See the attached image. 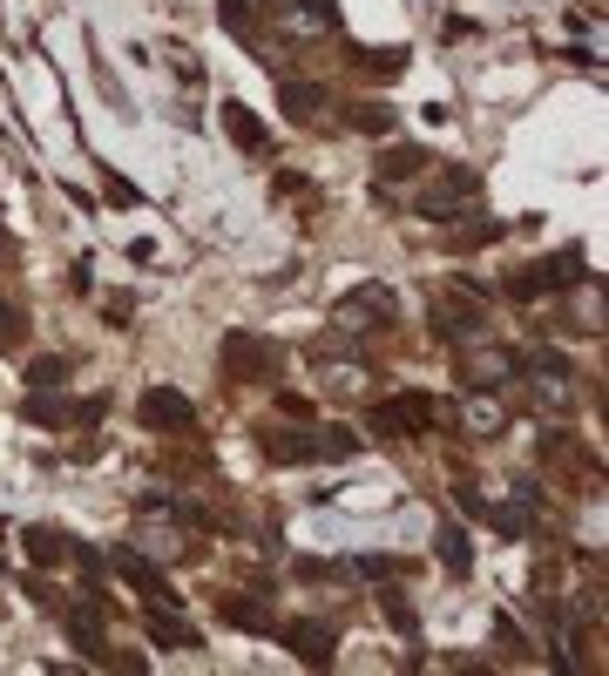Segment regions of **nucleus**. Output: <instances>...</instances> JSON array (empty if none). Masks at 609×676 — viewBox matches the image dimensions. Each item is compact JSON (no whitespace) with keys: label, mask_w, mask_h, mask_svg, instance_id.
Here are the masks:
<instances>
[{"label":"nucleus","mask_w":609,"mask_h":676,"mask_svg":"<svg viewBox=\"0 0 609 676\" xmlns=\"http://www.w3.org/2000/svg\"><path fill=\"white\" fill-rule=\"evenodd\" d=\"M582 285V251H556V257H535L528 271L508 277V298L528 305V298H548V292H576Z\"/></svg>","instance_id":"1"},{"label":"nucleus","mask_w":609,"mask_h":676,"mask_svg":"<svg viewBox=\"0 0 609 676\" xmlns=\"http://www.w3.org/2000/svg\"><path fill=\"white\" fill-rule=\"evenodd\" d=\"M279 366H285V346H279V338H258V331H231V338H224V372H231V379L271 385V379H279Z\"/></svg>","instance_id":"2"},{"label":"nucleus","mask_w":609,"mask_h":676,"mask_svg":"<svg viewBox=\"0 0 609 676\" xmlns=\"http://www.w3.org/2000/svg\"><path fill=\"white\" fill-rule=\"evenodd\" d=\"M433 420H440V406L427 392H400V400L372 406V433H393V440H420V433H433Z\"/></svg>","instance_id":"3"},{"label":"nucleus","mask_w":609,"mask_h":676,"mask_svg":"<svg viewBox=\"0 0 609 676\" xmlns=\"http://www.w3.org/2000/svg\"><path fill=\"white\" fill-rule=\"evenodd\" d=\"M474 190H481L474 169H454V162H448V177L427 183V190L413 197V210H420L427 223H454V216H461V203H474Z\"/></svg>","instance_id":"4"},{"label":"nucleus","mask_w":609,"mask_h":676,"mask_svg":"<svg viewBox=\"0 0 609 676\" xmlns=\"http://www.w3.org/2000/svg\"><path fill=\"white\" fill-rule=\"evenodd\" d=\"M393 318H400V298L386 285H353L339 298V331H386Z\"/></svg>","instance_id":"5"},{"label":"nucleus","mask_w":609,"mask_h":676,"mask_svg":"<svg viewBox=\"0 0 609 676\" xmlns=\"http://www.w3.org/2000/svg\"><path fill=\"white\" fill-rule=\"evenodd\" d=\"M136 420H143L149 433H190V426H197V406L183 400L177 385H149L143 400H136Z\"/></svg>","instance_id":"6"},{"label":"nucleus","mask_w":609,"mask_h":676,"mask_svg":"<svg viewBox=\"0 0 609 676\" xmlns=\"http://www.w3.org/2000/svg\"><path fill=\"white\" fill-rule=\"evenodd\" d=\"M461 379L474 385V392H494V385H508V379H522V366H515V352L508 346H461Z\"/></svg>","instance_id":"7"},{"label":"nucleus","mask_w":609,"mask_h":676,"mask_svg":"<svg viewBox=\"0 0 609 676\" xmlns=\"http://www.w3.org/2000/svg\"><path fill=\"white\" fill-rule=\"evenodd\" d=\"M279 643L298 656V663H312V669H325L332 663V623H312V615H298V623H279Z\"/></svg>","instance_id":"8"},{"label":"nucleus","mask_w":609,"mask_h":676,"mask_svg":"<svg viewBox=\"0 0 609 676\" xmlns=\"http://www.w3.org/2000/svg\"><path fill=\"white\" fill-rule=\"evenodd\" d=\"M62 630H69V643L88 656V663H108V643H102V602H75V609H62Z\"/></svg>","instance_id":"9"},{"label":"nucleus","mask_w":609,"mask_h":676,"mask_svg":"<svg viewBox=\"0 0 609 676\" xmlns=\"http://www.w3.org/2000/svg\"><path fill=\"white\" fill-rule=\"evenodd\" d=\"M258 446L279 467H305V461H318V446H312V426H258Z\"/></svg>","instance_id":"10"},{"label":"nucleus","mask_w":609,"mask_h":676,"mask_svg":"<svg viewBox=\"0 0 609 676\" xmlns=\"http://www.w3.org/2000/svg\"><path fill=\"white\" fill-rule=\"evenodd\" d=\"M427 325H433V338H448V346H474L481 338V311L474 305H448V298L427 305Z\"/></svg>","instance_id":"11"},{"label":"nucleus","mask_w":609,"mask_h":676,"mask_svg":"<svg viewBox=\"0 0 609 676\" xmlns=\"http://www.w3.org/2000/svg\"><path fill=\"white\" fill-rule=\"evenodd\" d=\"M116 575H123V582H136V589H143L149 602H162V609H177V595H170V582H162V569H156L149 554H136L129 541L116 548Z\"/></svg>","instance_id":"12"},{"label":"nucleus","mask_w":609,"mask_h":676,"mask_svg":"<svg viewBox=\"0 0 609 676\" xmlns=\"http://www.w3.org/2000/svg\"><path fill=\"white\" fill-rule=\"evenodd\" d=\"M143 630H149V643H162V649H203V636L183 623V615H170L162 602H149V615H143Z\"/></svg>","instance_id":"13"},{"label":"nucleus","mask_w":609,"mask_h":676,"mask_svg":"<svg viewBox=\"0 0 609 676\" xmlns=\"http://www.w3.org/2000/svg\"><path fill=\"white\" fill-rule=\"evenodd\" d=\"M427 149L420 142H393V149H379V183H413V177H427Z\"/></svg>","instance_id":"14"},{"label":"nucleus","mask_w":609,"mask_h":676,"mask_svg":"<svg viewBox=\"0 0 609 676\" xmlns=\"http://www.w3.org/2000/svg\"><path fill=\"white\" fill-rule=\"evenodd\" d=\"M433 561H440L448 575H468V569H474V541H468V528L440 521V528H433Z\"/></svg>","instance_id":"15"},{"label":"nucleus","mask_w":609,"mask_h":676,"mask_svg":"<svg viewBox=\"0 0 609 676\" xmlns=\"http://www.w3.org/2000/svg\"><path fill=\"white\" fill-rule=\"evenodd\" d=\"M279 102H285V116H292V123H312L332 95H325L318 82H292V75H285V82H279Z\"/></svg>","instance_id":"16"},{"label":"nucleus","mask_w":609,"mask_h":676,"mask_svg":"<svg viewBox=\"0 0 609 676\" xmlns=\"http://www.w3.org/2000/svg\"><path fill=\"white\" fill-rule=\"evenodd\" d=\"M224 136L238 142V149H271V136H264V123L251 116L244 102H224Z\"/></svg>","instance_id":"17"},{"label":"nucleus","mask_w":609,"mask_h":676,"mask_svg":"<svg viewBox=\"0 0 609 676\" xmlns=\"http://www.w3.org/2000/svg\"><path fill=\"white\" fill-rule=\"evenodd\" d=\"M346 62L386 82V75H407V47H346Z\"/></svg>","instance_id":"18"},{"label":"nucleus","mask_w":609,"mask_h":676,"mask_svg":"<svg viewBox=\"0 0 609 676\" xmlns=\"http://www.w3.org/2000/svg\"><path fill=\"white\" fill-rule=\"evenodd\" d=\"M224 623H231V630H258V636H264V630H279V623H271V609H264L258 595H224Z\"/></svg>","instance_id":"19"},{"label":"nucleus","mask_w":609,"mask_h":676,"mask_svg":"<svg viewBox=\"0 0 609 676\" xmlns=\"http://www.w3.org/2000/svg\"><path fill=\"white\" fill-rule=\"evenodd\" d=\"M502 237H508V216H481V223H461L448 244L454 251H487V244H502Z\"/></svg>","instance_id":"20"},{"label":"nucleus","mask_w":609,"mask_h":676,"mask_svg":"<svg viewBox=\"0 0 609 676\" xmlns=\"http://www.w3.org/2000/svg\"><path fill=\"white\" fill-rule=\"evenodd\" d=\"M21 548H28V561H41V569H54V561L69 554V535H54V528H21Z\"/></svg>","instance_id":"21"},{"label":"nucleus","mask_w":609,"mask_h":676,"mask_svg":"<svg viewBox=\"0 0 609 676\" xmlns=\"http://www.w3.org/2000/svg\"><path fill=\"white\" fill-rule=\"evenodd\" d=\"M312 446H318V461H353V454H359V433H346V426H312Z\"/></svg>","instance_id":"22"},{"label":"nucleus","mask_w":609,"mask_h":676,"mask_svg":"<svg viewBox=\"0 0 609 676\" xmlns=\"http://www.w3.org/2000/svg\"><path fill=\"white\" fill-rule=\"evenodd\" d=\"M379 609H386V623H393L400 636H420V615H413V602H407L400 589H386V595H379Z\"/></svg>","instance_id":"23"},{"label":"nucleus","mask_w":609,"mask_h":676,"mask_svg":"<svg viewBox=\"0 0 609 676\" xmlns=\"http://www.w3.org/2000/svg\"><path fill=\"white\" fill-rule=\"evenodd\" d=\"M21 338H28V311L0 298V352H21Z\"/></svg>","instance_id":"24"},{"label":"nucleus","mask_w":609,"mask_h":676,"mask_svg":"<svg viewBox=\"0 0 609 676\" xmlns=\"http://www.w3.org/2000/svg\"><path fill=\"white\" fill-rule=\"evenodd\" d=\"M62 379H69V359H62V352H41V359L28 366V385H34V392H48V385H62Z\"/></svg>","instance_id":"25"},{"label":"nucleus","mask_w":609,"mask_h":676,"mask_svg":"<svg viewBox=\"0 0 609 676\" xmlns=\"http://www.w3.org/2000/svg\"><path fill=\"white\" fill-rule=\"evenodd\" d=\"M285 14H298L305 28H339V8H332V0H285Z\"/></svg>","instance_id":"26"},{"label":"nucleus","mask_w":609,"mask_h":676,"mask_svg":"<svg viewBox=\"0 0 609 676\" xmlns=\"http://www.w3.org/2000/svg\"><path fill=\"white\" fill-rule=\"evenodd\" d=\"M494 643H502V656H508V663H522V656H528V636H522V623H508V615H494Z\"/></svg>","instance_id":"27"},{"label":"nucleus","mask_w":609,"mask_h":676,"mask_svg":"<svg viewBox=\"0 0 609 676\" xmlns=\"http://www.w3.org/2000/svg\"><path fill=\"white\" fill-rule=\"evenodd\" d=\"M21 413H28V420H34V426H62V420H75V413H69V406H62V400H48V392H34V400H28V406H21Z\"/></svg>","instance_id":"28"},{"label":"nucleus","mask_w":609,"mask_h":676,"mask_svg":"<svg viewBox=\"0 0 609 676\" xmlns=\"http://www.w3.org/2000/svg\"><path fill=\"white\" fill-rule=\"evenodd\" d=\"M576 331H589V338L602 331V292L596 285H582V298H576Z\"/></svg>","instance_id":"29"},{"label":"nucleus","mask_w":609,"mask_h":676,"mask_svg":"<svg viewBox=\"0 0 609 676\" xmlns=\"http://www.w3.org/2000/svg\"><path fill=\"white\" fill-rule=\"evenodd\" d=\"M468 426L481 440H494V433H502V406H494V400H468Z\"/></svg>","instance_id":"30"},{"label":"nucleus","mask_w":609,"mask_h":676,"mask_svg":"<svg viewBox=\"0 0 609 676\" xmlns=\"http://www.w3.org/2000/svg\"><path fill=\"white\" fill-rule=\"evenodd\" d=\"M400 116H393V108H379V102H366V108H353V129H366V136H386V129H393Z\"/></svg>","instance_id":"31"},{"label":"nucleus","mask_w":609,"mask_h":676,"mask_svg":"<svg viewBox=\"0 0 609 676\" xmlns=\"http://www.w3.org/2000/svg\"><path fill=\"white\" fill-rule=\"evenodd\" d=\"M217 21H224L231 34H251V21H258V8H251V0H217Z\"/></svg>","instance_id":"32"},{"label":"nucleus","mask_w":609,"mask_h":676,"mask_svg":"<svg viewBox=\"0 0 609 676\" xmlns=\"http://www.w3.org/2000/svg\"><path fill=\"white\" fill-rule=\"evenodd\" d=\"M353 575H359V582H386V575H400V561H393V554H359Z\"/></svg>","instance_id":"33"},{"label":"nucleus","mask_w":609,"mask_h":676,"mask_svg":"<svg viewBox=\"0 0 609 676\" xmlns=\"http://www.w3.org/2000/svg\"><path fill=\"white\" fill-rule=\"evenodd\" d=\"M487 521L502 528L508 541H522V535H528V507H487Z\"/></svg>","instance_id":"34"},{"label":"nucleus","mask_w":609,"mask_h":676,"mask_svg":"<svg viewBox=\"0 0 609 676\" xmlns=\"http://www.w3.org/2000/svg\"><path fill=\"white\" fill-rule=\"evenodd\" d=\"M108 203H123V210H136V203H143V190H136V183H123V177H108Z\"/></svg>","instance_id":"35"},{"label":"nucleus","mask_w":609,"mask_h":676,"mask_svg":"<svg viewBox=\"0 0 609 676\" xmlns=\"http://www.w3.org/2000/svg\"><path fill=\"white\" fill-rule=\"evenodd\" d=\"M454 500L468 507V515H487V500H481V487H474V480H454Z\"/></svg>","instance_id":"36"},{"label":"nucleus","mask_w":609,"mask_h":676,"mask_svg":"<svg viewBox=\"0 0 609 676\" xmlns=\"http://www.w3.org/2000/svg\"><path fill=\"white\" fill-rule=\"evenodd\" d=\"M8 251H14V244H8V231H0V257H8Z\"/></svg>","instance_id":"37"}]
</instances>
